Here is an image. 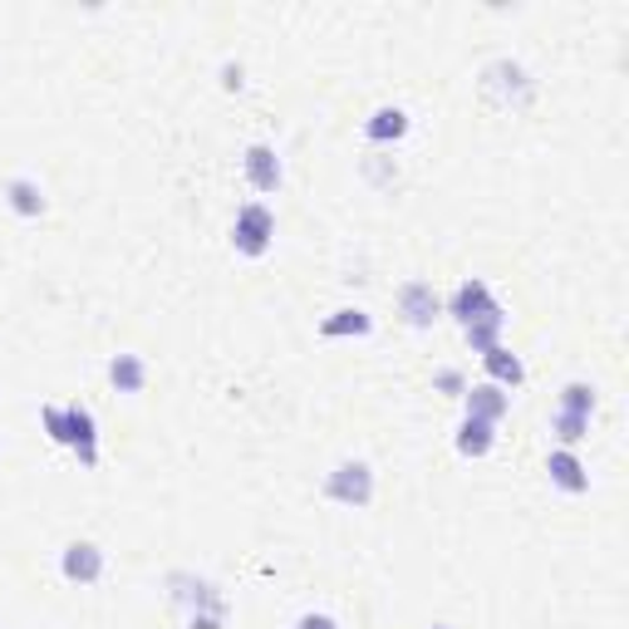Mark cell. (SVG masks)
Returning a JSON list of instances; mask_svg holds the SVG:
<instances>
[{
  "label": "cell",
  "instance_id": "obj_17",
  "mask_svg": "<svg viewBox=\"0 0 629 629\" xmlns=\"http://www.w3.org/2000/svg\"><path fill=\"white\" fill-rule=\"evenodd\" d=\"M596 384H586V379H571V384L561 389V399H556V413H576V419H596Z\"/></svg>",
  "mask_w": 629,
  "mask_h": 629
},
{
  "label": "cell",
  "instance_id": "obj_18",
  "mask_svg": "<svg viewBox=\"0 0 629 629\" xmlns=\"http://www.w3.org/2000/svg\"><path fill=\"white\" fill-rule=\"evenodd\" d=\"M551 433L561 448H580L590 438V419H576V413H551Z\"/></svg>",
  "mask_w": 629,
  "mask_h": 629
},
{
  "label": "cell",
  "instance_id": "obj_21",
  "mask_svg": "<svg viewBox=\"0 0 629 629\" xmlns=\"http://www.w3.org/2000/svg\"><path fill=\"white\" fill-rule=\"evenodd\" d=\"M227 615H187V629H222Z\"/></svg>",
  "mask_w": 629,
  "mask_h": 629
},
{
  "label": "cell",
  "instance_id": "obj_3",
  "mask_svg": "<svg viewBox=\"0 0 629 629\" xmlns=\"http://www.w3.org/2000/svg\"><path fill=\"white\" fill-rule=\"evenodd\" d=\"M443 315H453L462 330H472V325H482V320H492V315H507L502 311V301H497V291L487 286L482 276H468V281H458L453 295L443 301Z\"/></svg>",
  "mask_w": 629,
  "mask_h": 629
},
{
  "label": "cell",
  "instance_id": "obj_15",
  "mask_svg": "<svg viewBox=\"0 0 629 629\" xmlns=\"http://www.w3.org/2000/svg\"><path fill=\"white\" fill-rule=\"evenodd\" d=\"M492 448H497V423H482V419L458 423V453L462 458H487Z\"/></svg>",
  "mask_w": 629,
  "mask_h": 629
},
{
  "label": "cell",
  "instance_id": "obj_19",
  "mask_svg": "<svg viewBox=\"0 0 629 629\" xmlns=\"http://www.w3.org/2000/svg\"><path fill=\"white\" fill-rule=\"evenodd\" d=\"M433 384L443 389V394H453V399L468 394V379H462V370H438V374H433Z\"/></svg>",
  "mask_w": 629,
  "mask_h": 629
},
{
  "label": "cell",
  "instance_id": "obj_1",
  "mask_svg": "<svg viewBox=\"0 0 629 629\" xmlns=\"http://www.w3.org/2000/svg\"><path fill=\"white\" fill-rule=\"evenodd\" d=\"M40 429L50 443L69 448L79 458V468H99V419L89 403L69 399V403H45L40 409Z\"/></svg>",
  "mask_w": 629,
  "mask_h": 629
},
{
  "label": "cell",
  "instance_id": "obj_23",
  "mask_svg": "<svg viewBox=\"0 0 629 629\" xmlns=\"http://www.w3.org/2000/svg\"><path fill=\"white\" fill-rule=\"evenodd\" d=\"M433 629H453V625H433Z\"/></svg>",
  "mask_w": 629,
  "mask_h": 629
},
{
  "label": "cell",
  "instance_id": "obj_14",
  "mask_svg": "<svg viewBox=\"0 0 629 629\" xmlns=\"http://www.w3.org/2000/svg\"><path fill=\"white\" fill-rule=\"evenodd\" d=\"M109 384L118 389V394H144L148 364L138 360V354H114V360H109Z\"/></svg>",
  "mask_w": 629,
  "mask_h": 629
},
{
  "label": "cell",
  "instance_id": "obj_6",
  "mask_svg": "<svg viewBox=\"0 0 629 629\" xmlns=\"http://www.w3.org/2000/svg\"><path fill=\"white\" fill-rule=\"evenodd\" d=\"M399 315H403V325L429 330L433 320H443V295L433 291V281H403L399 286Z\"/></svg>",
  "mask_w": 629,
  "mask_h": 629
},
{
  "label": "cell",
  "instance_id": "obj_20",
  "mask_svg": "<svg viewBox=\"0 0 629 629\" xmlns=\"http://www.w3.org/2000/svg\"><path fill=\"white\" fill-rule=\"evenodd\" d=\"M295 629H340V620H335V615H325V610H315V615H301Z\"/></svg>",
  "mask_w": 629,
  "mask_h": 629
},
{
  "label": "cell",
  "instance_id": "obj_22",
  "mask_svg": "<svg viewBox=\"0 0 629 629\" xmlns=\"http://www.w3.org/2000/svg\"><path fill=\"white\" fill-rule=\"evenodd\" d=\"M222 75H227V79H222V85H227V89H242V65H227V69H222Z\"/></svg>",
  "mask_w": 629,
  "mask_h": 629
},
{
  "label": "cell",
  "instance_id": "obj_16",
  "mask_svg": "<svg viewBox=\"0 0 629 629\" xmlns=\"http://www.w3.org/2000/svg\"><path fill=\"white\" fill-rule=\"evenodd\" d=\"M374 330V320L360 311V305H344V311H335V315H325L320 320V335L325 340H344V335H370Z\"/></svg>",
  "mask_w": 629,
  "mask_h": 629
},
{
  "label": "cell",
  "instance_id": "obj_13",
  "mask_svg": "<svg viewBox=\"0 0 629 629\" xmlns=\"http://www.w3.org/2000/svg\"><path fill=\"white\" fill-rule=\"evenodd\" d=\"M6 207L16 212V217H45V187L35 183V177H10L6 183Z\"/></svg>",
  "mask_w": 629,
  "mask_h": 629
},
{
  "label": "cell",
  "instance_id": "obj_7",
  "mask_svg": "<svg viewBox=\"0 0 629 629\" xmlns=\"http://www.w3.org/2000/svg\"><path fill=\"white\" fill-rule=\"evenodd\" d=\"M242 173H246V183H252V193H261V202L266 197H276L281 193V158H276V148L271 144H252L246 148V158H242Z\"/></svg>",
  "mask_w": 629,
  "mask_h": 629
},
{
  "label": "cell",
  "instance_id": "obj_9",
  "mask_svg": "<svg viewBox=\"0 0 629 629\" xmlns=\"http://www.w3.org/2000/svg\"><path fill=\"white\" fill-rule=\"evenodd\" d=\"M546 472H551V487H561V492H571V497L590 492V468L580 462L576 448H556V453L546 458Z\"/></svg>",
  "mask_w": 629,
  "mask_h": 629
},
{
  "label": "cell",
  "instance_id": "obj_12",
  "mask_svg": "<svg viewBox=\"0 0 629 629\" xmlns=\"http://www.w3.org/2000/svg\"><path fill=\"white\" fill-rule=\"evenodd\" d=\"M403 134H409V114L403 109H374L364 118V138H370L374 148H394Z\"/></svg>",
  "mask_w": 629,
  "mask_h": 629
},
{
  "label": "cell",
  "instance_id": "obj_2",
  "mask_svg": "<svg viewBox=\"0 0 629 629\" xmlns=\"http://www.w3.org/2000/svg\"><path fill=\"white\" fill-rule=\"evenodd\" d=\"M271 242H276V212H271V202H261V197L242 202V207H236V222H232L236 256L256 261V256L271 252Z\"/></svg>",
  "mask_w": 629,
  "mask_h": 629
},
{
  "label": "cell",
  "instance_id": "obj_5",
  "mask_svg": "<svg viewBox=\"0 0 629 629\" xmlns=\"http://www.w3.org/2000/svg\"><path fill=\"white\" fill-rule=\"evenodd\" d=\"M482 89L492 94L497 104H507V109H521V104L537 99V85H531V75L517 65V59H497V65H487Z\"/></svg>",
  "mask_w": 629,
  "mask_h": 629
},
{
  "label": "cell",
  "instance_id": "obj_8",
  "mask_svg": "<svg viewBox=\"0 0 629 629\" xmlns=\"http://www.w3.org/2000/svg\"><path fill=\"white\" fill-rule=\"evenodd\" d=\"M59 576L69 586H94V580H104V551L94 541H69L59 551Z\"/></svg>",
  "mask_w": 629,
  "mask_h": 629
},
{
  "label": "cell",
  "instance_id": "obj_11",
  "mask_svg": "<svg viewBox=\"0 0 629 629\" xmlns=\"http://www.w3.org/2000/svg\"><path fill=\"white\" fill-rule=\"evenodd\" d=\"M482 370H487V384L507 389V394L527 384V364H521V354H512L507 344H497V350L482 354Z\"/></svg>",
  "mask_w": 629,
  "mask_h": 629
},
{
  "label": "cell",
  "instance_id": "obj_4",
  "mask_svg": "<svg viewBox=\"0 0 629 629\" xmlns=\"http://www.w3.org/2000/svg\"><path fill=\"white\" fill-rule=\"evenodd\" d=\"M325 502L340 507H370L374 502V468L370 462H340L335 472H325Z\"/></svg>",
  "mask_w": 629,
  "mask_h": 629
},
{
  "label": "cell",
  "instance_id": "obj_10",
  "mask_svg": "<svg viewBox=\"0 0 629 629\" xmlns=\"http://www.w3.org/2000/svg\"><path fill=\"white\" fill-rule=\"evenodd\" d=\"M462 409H468V419H482V423H502L507 413H512V394L507 389H497V384H482L478 389H468L462 394Z\"/></svg>",
  "mask_w": 629,
  "mask_h": 629
}]
</instances>
